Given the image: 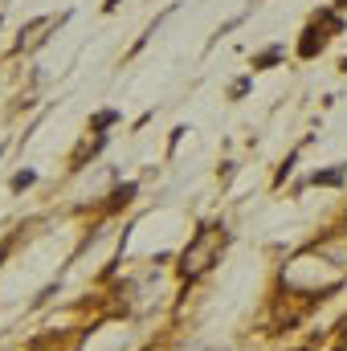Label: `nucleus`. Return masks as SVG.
Instances as JSON below:
<instances>
[{
  "instance_id": "1",
  "label": "nucleus",
  "mask_w": 347,
  "mask_h": 351,
  "mask_svg": "<svg viewBox=\"0 0 347 351\" xmlns=\"http://www.w3.org/2000/svg\"><path fill=\"white\" fill-rule=\"evenodd\" d=\"M225 241H229L225 225H204V229L188 241V250L180 254V274H184V278H200L204 269H213V262H217L221 250H225Z\"/></svg>"
},
{
  "instance_id": "2",
  "label": "nucleus",
  "mask_w": 347,
  "mask_h": 351,
  "mask_svg": "<svg viewBox=\"0 0 347 351\" xmlns=\"http://www.w3.org/2000/svg\"><path fill=\"white\" fill-rule=\"evenodd\" d=\"M323 45H327V33H323V29H311V33H307V41L298 45V53H302V58H315Z\"/></svg>"
},
{
  "instance_id": "3",
  "label": "nucleus",
  "mask_w": 347,
  "mask_h": 351,
  "mask_svg": "<svg viewBox=\"0 0 347 351\" xmlns=\"http://www.w3.org/2000/svg\"><path fill=\"white\" fill-rule=\"evenodd\" d=\"M344 176H347V168L339 164V168H331V172H315L311 184H344Z\"/></svg>"
},
{
  "instance_id": "4",
  "label": "nucleus",
  "mask_w": 347,
  "mask_h": 351,
  "mask_svg": "<svg viewBox=\"0 0 347 351\" xmlns=\"http://www.w3.org/2000/svg\"><path fill=\"white\" fill-rule=\"evenodd\" d=\"M278 58H282V45H270V49H265V53H261L258 62H254V70H265V66H274V62H278Z\"/></svg>"
},
{
  "instance_id": "5",
  "label": "nucleus",
  "mask_w": 347,
  "mask_h": 351,
  "mask_svg": "<svg viewBox=\"0 0 347 351\" xmlns=\"http://www.w3.org/2000/svg\"><path fill=\"white\" fill-rule=\"evenodd\" d=\"M131 196H135V184H123V188H119V192L110 196V208H119V204H127Z\"/></svg>"
},
{
  "instance_id": "6",
  "label": "nucleus",
  "mask_w": 347,
  "mask_h": 351,
  "mask_svg": "<svg viewBox=\"0 0 347 351\" xmlns=\"http://www.w3.org/2000/svg\"><path fill=\"white\" fill-rule=\"evenodd\" d=\"M115 119H119L115 110H102V114H94V131H102V127H110Z\"/></svg>"
},
{
  "instance_id": "7",
  "label": "nucleus",
  "mask_w": 347,
  "mask_h": 351,
  "mask_svg": "<svg viewBox=\"0 0 347 351\" xmlns=\"http://www.w3.org/2000/svg\"><path fill=\"white\" fill-rule=\"evenodd\" d=\"M33 180H37V176H33V172H21V176H12V188H16V192H21V188H29V184H33Z\"/></svg>"
},
{
  "instance_id": "8",
  "label": "nucleus",
  "mask_w": 347,
  "mask_h": 351,
  "mask_svg": "<svg viewBox=\"0 0 347 351\" xmlns=\"http://www.w3.org/2000/svg\"><path fill=\"white\" fill-rule=\"evenodd\" d=\"M246 90H250V78H241V82H233V98H241Z\"/></svg>"
},
{
  "instance_id": "9",
  "label": "nucleus",
  "mask_w": 347,
  "mask_h": 351,
  "mask_svg": "<svg viewBox=\"0 0 347 351\" xmlns=\"http://www.w3.org/2000/svg\"><path fill=\"white\" fill-rule=\"evenodd\" d=\"M335 4H339V8H347V0H335Z\"/></svg>"
}]
</instances>
